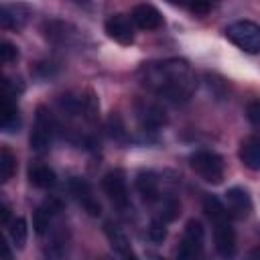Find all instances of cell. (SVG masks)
<instances>
[{
	"mask_svg": "<svg viewBox=\"0 0 260 260\" xmlns=\"http://www.w3.org/2000/svg\"><path fill=\"white\" fill-rule=\"evenodd\" d=\"M140 79L150 91L175 104L189 100L195 89V75L189 63L183 59L144 63L140 69Z\"/></svg>",
	"mask_w": 260,
	"mask_h": 260,
	"instance_id": "obj_1",
	"label": "cell"
},
{
	"mask_svg": "<svg viewBox=\"0 0 260 260\" xmlns=\"http://www.w3.org/2000/svg\"><path fill=\"white\" fill-rule=\"evenodd\" d=\"M189 165L191 169L207 183H221L223 179V173H225V165H223V158L217 154V152H211V150H197L195 154L189 156Z\"/></svg>",
	"mask_w": 260,
	"mask_h": 260,
	"instance_id": "obj_2",
	"label": "cell"
},
{
	"mask_svg": "<svg viewBox=\"0 0 260 260\" xmlns=\"http://www.w3.org/2000/svg\"><path fill=\"white\" fill-rule=\"evenodd\" d=\"M225 37L246 53H258L260 26L252 20H236L225 28Z\"/></svg>",
	"mask_w": 260,
	"mask_h": 260,
	"instance_id": "obj_3",
	"label": "cell"
},
{
	"mask_svg": "<svg viewBox=\"0 0 260 260\" xmlns=\"http://www.w3.org/2000/svg\"><path fill=\"white\" fill-rule=\"evenodd\" d=\"M53 130H55V124H53L51 112L45 106H39L37 116H35V126L30 132V148L39 154L49 152L51 142H53Z\"/></svg>",
	"mask_w": 260,
	"mask_h": 260,
	"instance_id": "obj_4",
	"label": "cell"
},
{
	"mask_svg": "<svg viewBox=\"0 0 260 260\" xmlns=\"http://www.w3.org/2000/svg\"><path fill=\"white\" fill-rule=\"evenodd\" d=\"M203 242H205V230L201 221L189 219L183 232V240L177 248V260H197L203 252Z\"/></svg>",
	"mask_w": 260,
	"mask_h": 260,
	"instance_id": "obj_5",
	"label": "cell"
},
{
	"mask_svg": "<svg viewBox=\"0 0 260 260\" xmlns=\"http://www.w3.org/2000/svg\"><path fill=\"white\" fill-rule=\"evenodd\" d=\"M102 189L110 197V201L120 209L128 211L130 207V195H128V185H126V175L122 169H114L104 175L102 179Z\"/></svg>",
	"mask_w": 260,
	"mask_h": 260,
	"instance_id": "obj_6",
	"label": "cell"
},
{
	"mask_svg": "<svg viewBox=\"0 0 260 260\" xmlns=\"http://www.w3.org/2000/svg\"><path fill=\"white\" fill-rule=\"evenodd\" d=\"M213 240H215V250H217L219 258L232 260L236 256V232H234V228L230 225L228 219L215 221Z\"/></svg>",
	"mask_w": 260,
	"mask_h": 260,
	"instance_id": "obj_7",
	"label": "cell"
},
{
	"mask_svg": "<svg viewBox=\"0 0 260 260\" xmlns=\"http://www.w3.org/2000/svg\"><path fill=\"white\" fill-rule=\"evenodd\" d=\"M69 189H71L73 197L81 203V207H83L89 215L98 217V215L102 213V205H100L98 197L93 195V191H91V187H89L87 181H83V179H79V177H73V179L69 181Z\"/></svg>",
	"mask_w": 260,
	"mask_h": 260,
	"instance_id": "obj_8",
	"label": "cell"
},
{
	"mask_svg": "<svg viewBox=\"0 0 260 260\" xmlns=\"http://www.w3.org/2000/svg\"><path fill=\"white\" fill-rule=\"evenodd\" d=\"M106 32L110 39H114L120 45H132L134 43V28L126 14H112L106 20Z\"/></svg>",
	"mask_w": 260,
	"mask_h": 260,
	"instance_id": "obj_9",
	"label": "cell"
},
{
	"mask_svg": "<svg viewBox=\"0 0 260 260\" xmlns=\"http://www.w3.org/2000/svg\"><path fill=\"white\" fill-rule=\"evenodd\" d=\"M225 201H228V213H232L234 217H248L252 211V197L244 187H232L225 193Z\"/></svg>",
	"mask_w": 260,
	"mask_h": 260,
	"instance_id": "obj_10",
	"label": "cell"
},
{
	"mask_svg": "<svg viewBox=\"0 0 260 260\" xmlns=\"http://www.w3.org/2000/svg\"><path fill=\"white\" fill-rule=\"evenodd\" d=\"M132 22L142 30H156L162 24V14L152 4H138L132 8Z\"/></svg>",
	"mask_w": 260,
	"mask_h": 260,
	"instance_id": "obj_11",
	"label": "cell"
},
{
	"mask_svg": "<svg viewBox=\"0 0 260 260\" xmlns=\"http://www.w3.org/2000/svg\"><path fill=\"white\" fill-rule=\"evenodd\" d=\"M18 126V108L12 91H0V130L12 132Z\"/></svg>",
	"mask_w": 260,
	"mask_h": 260,
	"instance_id": "obj_12",
	"label": "cell"
},
{
	"mask_svg": "<svg viewBox=\"0 0 260 260\" xmlns=\"http://www.w3.org/2000/svg\"><path fill=\"white\" fill-rule=\"evenodd\" d=\"M59 211H61V201L55 199V197H53V199H47L43 205H39V207L35 209V213H32V228H35V232H37L39 236H43V234L47 232L51 219H53Z\"/></svg>",
	"mask_w": 260,
	"mask_h": 260,
	"instance_id": "obj_13",
	"label": "cell"
},
{
	"mask_svg": "<svg viewBox=\"0 0 260 260\" xmlns=\"http://www.w3.org/2000/svg\"><path fill=\"white\" fill-rule=\"evenodd\" d=\"M26 6L22 4H0V28L18 30L26 20Z\"/></svg>",
	"mask_w": 260,
	"mask_h": 260,
	"instance_id": "obj_14",
	"label": "cell"
},
{
	"mask_svg": "<svg viewBox=\"0 0 260 260\" xmlns=\"http://www.w3.org/2000/svg\"><path fill=\"white\" fill-rule=\"evenodd\" d=\"M57 181L55 177V171L49 167V165H43V162H32L28 167V183L37 189H49L53 187Z\"/></svg>",
	"mask_w": 260,
	"mask_h": 260,
	"instance_id": "obj_15",
	"label": "cell"
},
{
	"mask_svg": "<svg viewBox=\"0 0 260 260\" xmlns=\"http://www.w3.org/2000/svg\"><path fill=\"white\" fill-rule=\"evenodd\" d=\"M138 118H140V124L144 128H150V130H156L160 128L162 124H167V114L160 106L156 104H140L138 108Z\"/></svg>",
	"mask_w": 260,
	"mask_h": 260,
	"instance_id": "obj_16",
	"label": "cell"
},
{
	"mask_svg": "<svg viewBox=\"0 0 260 260\" xmlns=\"http://www.w3.org/2000/svg\"><path fill=\"white\" fill-rule=\"evenodd\" d=\"M136 189L144 201L152 203L158 199V177L152 171H140L136 175Z\"/></svg>",
	"mask_w": 260,
	"mask_h": 260,
	"instance_id": "obj_17",
	"label": "cell"
},
{
	"mask_svg": "<svg viewBox=\"0 0 260 260\" xmlns=\"http://www.w3.org/2000/svg\"><path fill=\"white\" fill-rule=\"evenodd\" d=\"M240 158L248 169H252V171L260 169V140L256 136H248V138L242 140Z\"/></svg>",
	"mask_w": 260,
	"mask_h": 260,
	"instance_id": "obj_18",
	"label": "cell"
},
{
	"mask_svg": "<svg viewBox=\"0 0 260 260\" xmlns=\"http://www.w3.org/2000/svg\"><path fill=\"white\" fill-rule=\"evenodd\" d=\"M104 232H106V236H108V240H110V244H112V248L122 256V254H128L130 252V244H128V238H126V234L118 228V225H114V223H106L104 225Z\"/></svg>",
	"mask_w": 260,
	"mask_h": 260,
	"instance_id": "obj_19",
	"label": "cell"
},
{
	"mask_svg": "<svg viewBox=\"0 0 260 260\" xmlns=\"http://www.w3.org/2000/svg\"><path fill=\"white\" fill-rule=\"evenodd\" d=\"M8 232H10V240H12V244H14L18 250H22V248L26 246V238H28V223H26V219H24V217H16V219H12Z\"/></svg>",
	"mask_w": 260,
	"mask_h": 260,
	"instance_id": "obj_20",
	"label": "cell"
},
{
	"mask_svg": "<svg viewBox=\"0 0 260 260\" xmlns=\"http://www.w3.org/2000/svg\"><path fill=\"white\" fill-rule=\"evenodd\" d=\"M14 173H16V156L12 154L10 148L2 146L0 148V183L10 181Z\"/></svg>",
	"mask_w": 260,
	"mask_h": 260,
	"instance_id": "obj_21",
	"label": "cell"
},
{
	"mask_svg": "<svg viewBox=\"0 0 260 260\" xmlns=\"http://www.w3.org/2000/svg\"><path fill=\"white\" fill-rule=\"evenodd\" d=\"M203 211L207 213V217L215 223V221H223V219H228V211H225V207L219 203V199L217 197H213V195H205V199H203Z\"/></svg>",
	"mask_w": 260,
	"mask_h": 260,
	"instance_id": "obj_22",
	"label": "cell"
},
{
	"mask_svg": "<svg viewBox=\"0 0 260 260\" xmlns=\"http://www.w3.org/2000/svg\"><path fill=\"white\" fill-rule=\"evenodd\" d=\"M179 213H181V203H179L175 197H169V199H165V201H162V207H160V215H158V219L167 223V221H173Z\"/></svg>",
	"mask_w": 260,
	"mask_h": 260,
	"instance_id": "obj_23",
	"label": "cell"
},
{
	"mask_svg": "<svg viewBox=\"0 0 260 260\" xmlns=\"http://www.w3.org/2000/svg\"><path fill=\"white\" fill-rule=\"evenodd\" d=\"M148 238H150L154 244L162 242V240L167 238L165 221H160V219H152V221H150V225H148Z\"/></svg>",
	"mask_w": 260,
	"mask_h": 260,
	"instance_id": "obj_24",
	"label": "cell"
},
{
	"mask_svg": "<svg viewBox=\"0 0 260 260\" xmlns=\"http://www.w3.org/2000/svg\"><path fill=\"white\" fill-rule=\"evenodd\" d=\"M16 59H18V49L8 41H0V63H14Z\"/></svg>",
	"mask_w": 260,
	"mask_h": 260,
	"instance_id": "obj_25",
	"label": "cell"
},
{
	"mask_svg": "<svg viewBox=\"0 0 260 260\" xmlns=\"http://www.w3.org/2000/svg\"><path fill=\"white\" fill-rule=\"evenodd\" d=\"M248 120L252 122V126H260V102L252 100L248 104Z\"/></svg>",
	"mask_w": 260,
	"mask_h": 260,
	"instance_id": "obj_26",
	"label": "cell"
},
{
	"mask_svg": "<svg viewBox=\"0 0 260 260\" xmlns=\"http://www.w3.org/2000/svg\"><path fill=\"white\" fill-rule=\"evenodd\" d=\"M189 8H191V12H195V14H199V16H205V14L211 10V4H209V2H195V4H191Z\"/></svg>",
	"mask_w": 260,
	"mask_h": 260,
	"instance_id": "obj_27",
	"label": "cell"
},
{
	"mask_svg": "<svg viewBox=\"0 0 260 260\" xmlns=\"http://www.w3.org/2000/svg\"><path fill=\"white\" fill-rule=\"evenodd\" d=\"M0 260H12V252L2 236H0Z\"/></svg>",
	"mask_w": 260,
	"mask_h": 260,
	"instance_id": "obj_28",
	"label": "cell"
},
{
	"mask_svg": "<svg viewBox=\"0 0 260 260\" xmlns=\"http://www.w3.org/2000/svg\"><path fill=\"white\" fill-rule=\"evenodd\" d=\"M8 217H10V211H8V207H6V205H0V223L8 221Z\"/></svg>",
	"mask_w": 260,
	"mask_h": 260,
	"instance_id": "obj_29",
	"label": "cell"
},
{
	"mask_svg": "<svg viewBox=\"0 0 260 260\" xmlns=\"http://www.w3.org/2000/svg\"><path fill=\"white\" fill-rule=\"evenodd\" d=\"M248 260H258V248H254L252 252H250V258Z\"/></svg>",
	"mask_w": 260,
	"mask_h": 260,
	"instance_id": "obj_30",
	"label": "cell"
},
{
	"mask_svg": "<svg viewBox=\"0 0 260 260\" xmlns=\"http://www.w3.org/2000/svg\"><path fill=\"white\" fill-rule=\"evenodd\" d=\"M122 260H136V256L132 252H128V254H122Z\"/></svg>",
	"mask_w": 260,
	"mask_h": 260,
	"instance_id": "obj_31",
	"label": "cell"
},
{
	"mask_svg": "<svg viewBox=\"0 0 260 260\" xmlns=\"http://www.w3.org/2000/svg\"><path fill=\"white\" fill-rule=\"evenodd\" d=\"M154 260H165V258H158V256H154Z\"/></svg>",
	"mask_w": 260,
	"mask_h": 260,
	"instance_id": "obj_32",
	"label": "cell"
}]
</instances>
